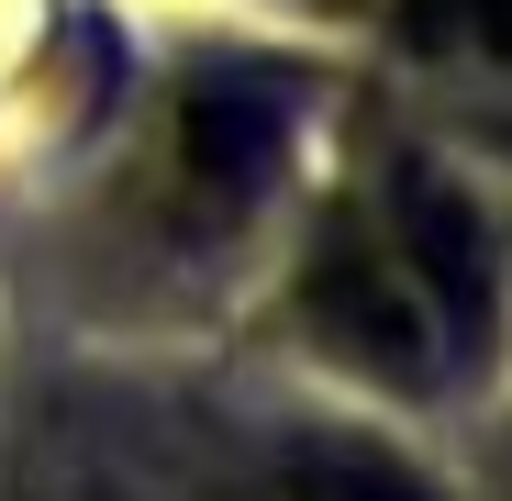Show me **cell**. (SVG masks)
<instances>
[{"label": "cell", "mask_w": 512, "mask_h": 501, "mask_svg": "<svg viewBox=\"0 0 512 501\" xmlns=\"http://www.w3.org/2000/svg\"><path fill=\"white\" fill-rule=\"evenodd\" d=\"M279 501H435V490H423L390 446H368V435H323V446L290 457Z\"/></svg>", "instance_id": "277c9868"}, {"label": "cell", "mask_w": 512, "mask_h": 501, "mask_svg": "<svg viewBox=\"0 0 512 501\" xmlns=\"http://www.w3.org/2000/svg\"><path fill=\"white\" fill-rule=\"evenodd\" d=\"M301 323H312L346 368H368V379H390V390H435V379L457 368L446 334H435V312H423V290L401 279V257L379 245V223H346L334 245H312Z\"/></svg>", "instance_id": "6da1fadb"}, {"label": "cell", "mask_w": 512, "mask_h": 501, "mask_svg": "<svg viewBox=\"0 0 512 501\" xmlns=\"http://www.w3.org/2000/svg\"><path fill=\"white\" fill-rule=\"evenodd\" d=\"M379 245L401 257V279L423 290L446 357H479V346H490V245H479V212L435 179V167H401V179H390V212H379Z\"/></svg>", "instance_id": "7a4b0ae2"}, {"label": "cell", "mask_w": 512, "mask_h": 501, "mask_svg": "<svg viewBox=\"0 0 512 501\" xmlns=\"http://www.w3.org/2000/svg\"><path fill=\"white\" fill-rule=\"evenodd\" d=\"M290 145V90L268 67H201L190 101H179V156H190V190L212 201H256L268 167Z\"/></svg>", "instance_id": "3957f363"}, {"label": "cell", "mask_w": 512, "mask_h": 501, "mask_svg": "<svg viewBox=\"0 0 512 501\" xmlns=\"http://www.w3.org/2000/svg\"><path fill=\"white\" fill-rule=\"evenodd\" d=\"M401 34L479 56V67H512V0H401Z\"/></svg>", "instance_id": "5b68a950"}]
</instances>
